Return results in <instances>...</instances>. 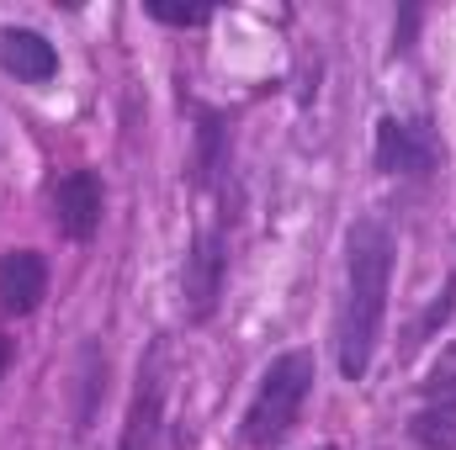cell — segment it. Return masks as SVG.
<instances>
[{
  "instance_id": "obj_1",
  "label": "cell",
  "mask_w": 456,
  "mask_h": 450,
  "mask_svg": "<svg viewBox=\"0 0 456 450\" xmlns=\"http://www.w3.org/2000/svg\"><path fill=\"white\" fill-rule=\"evenodd\" d=\"M398 238L382 213H361L345 233V297L335 313V360L345 382H366L382 324H387V292H393Z\"/></svg>"
},
{
  "instance_id": "obj_2",
  "label": "cell",
  "mask_w": 456,
  "mask_h": 450,
  "mask_svg": "<svg viewBox=\"0 0 456 450\" xmlns=\"http://www.w3.org/2000/svg\"><path fill=\"white\" fill-rule=\"evenodd\" d=\"M319 382V366L308 350H287L260 371V387L244 408V446L249 450H276L303 419V403Z\"/></svg>"
},
{
  "instance_id": "obj_3",
  "label": "cell",
  "mask_w": 456,
  "mask_h": 450,
  "mask_svg": "<svg viewBox=\"0 0 456 450\" xmlns=\"http://www.w3.org/2000/svg\"><path fill=\"white\" fill-rule=\"evenodd\" d=\"M371 154H377L382 175H409V181H430L446 159L441 133L430 127V117H382Z\"/></svg>"
},
{
  "instance_id": "obj_4",
  "label": "cell",
  "mask_w": 456,
  "mask_h": 450,
  "mask_svg": "<svg viewBox=\"0 0 456 450\" xmlns=\"http://www.w3.org/2000/svg\"><path fill=\"white\" fill-rule=\"evenodd\" d=\"M224 281H228V238L224 228H202L191 238L186 270H181V292H186V318L208 324L224 302Z\"/></svg>"
},
{
  "instance_id": "obj_5",
  "label": "cell",
  "mask_w": 456,
  "mask_h": 450,
  "mask_svg": "<svg viewBox=\"0 0 456 450\" xmlns=\"http://www.w3.org/2000/svg\"><path fill=\"white\" fill-rule=\"evenodd\" d=\"M409 435L425 450H456V344L436 360L425 382V403L409 419Z\"/></svg>"
},
{
  "instance_id": "obj_6",
  "label": "cell",
  "mask_w": 456,
  "mask_h": 450,
  "mask_svg": "<svg viewBox=\"0 0 456 450\" xmlns=\"http://www.w3.org/2000/svg\"><path fill=\"white\" fill-rule=\"evenodd\" d=\"M102 218H107V186L96 170H69L59 186H53V223L64 238L75 244H91L102 233Z\"/></svg>"
},
{
  "instance_id": "obj_7",
  "label": "cell",
  "mask_w": 456,
  "mask_h": 450,
  "mask_svg": "<svg viewBox=\"0 0 456 450\" xmlns=\"http://www.w3.org/2000/svg\"><path fill=\"white\" fill-rule=\"evenodd\" d=\"M159 419H165V350L154 344L149 360L138 366V387H133V403H127L117 450H154Z\"/></svg>"
},
{
  "instance_id": "obj_8",
  "label": "cell",
  "mask_w": 456,
  "mask_h": 450,
  "mask_svg": "<svg viewBox=\"0 0 456 450\" xmlns=\"http://www.w3.org/2000/svg\"><path fill=\"white\" fill-rule=\"evenodd\" d=\"M48 297V260L37 249H5L0 254V308L11 318L37 313Z\"/></svg>"
},
{
  "instance_id": "obj_9",
  "label": "cell",
  "mask_w": 456,
  "mask_h": 450,
  "mask_svg": "<svg viewBox=\"0 0 456 450\" xmlns=\"http://www.w3.org/2000/svg\"><path fill=\"white\" fill-rule=\"evenodd\" d=\"M0 69L16 75L21 85H48V80L59 75V53H53V43H48L43 32H32V27H5V32H0Z\"/></svg>"
},
{
  "instance_id": "obj_10",
  "label": "cell",
  "mask_w": 456,
  "mask_h": 450,
  "mask_svg": "<svg viewBox=\"0 0 456 450\" xmlns=\"http://www.w3.org/2000/svg\"><path fill=\"white\" fill-rule=\"evenodd\" d=\"M197 138H202V154H197V181H202V186H213V181H218V170L228 165V127H224V117H218V112H202Z\"/></svg>"
},
{
  "instance_id": "obj_11",
  "label": "cell",
  "mask_w": 456,
  "mask_h": 450,
  "mask_svg": "<svg viewBox=\"0 0 456 450\" xmlns=\"http://www.w3.org/2000/svg\"><path fill=\"white\" fill-rule=\"evenodd\" d=\"M143 11L154 21H165V27H208L213 21L208 5H175V0H143Z\"/></svg>"
},
{
  "instance_id": "obj_12",
  "label": "cell",
  "mask_w": 456,
  "mask_h": 450,
  "mask_svg": "<svg viewBox=\"0 0 456 450\" xmlns=\"http://www.w3.org/2000/svg\"><path fill=\"white\" fill-rule=\"evenodd\" d=\"M452 313H456V276H452V281H446V292H441V302H430V313H425V318L414 324V339H409V344H419V339L430 334L436 324H446Z\"/></svg>"
},
{
  "instance_id": "obj_13",
  "label": "cell",
  "mask_w": 456,
  "mask_h": 450,
  "mask_svg": "<svg viewBox=\"0 0 456 450\" xmlns=\"http://www.w3.org/2000/svg\"><path fill=\"white\" fill-rule=\"evenodd\" d=\"M5 366H11V334L0 329V376H5Z\"/></svg>"
}]
</instances>
